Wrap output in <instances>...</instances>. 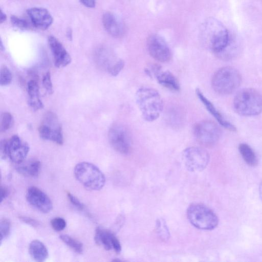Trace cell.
Returning <instances> with one entry per match:
<instances>
[{
	"label": "cell",
	"mask_w": 262,
	"mask_h": 262,
	"mask_svg": "<svg viewBox=\"0 0 262 262\" xmlns=\"http://www.w3.org/2000/svg\"><path fill=\"white\" fill-rule=\"evenodd\" d=\"M200 33L203 40L217 56L227 48L232 38L226 27L212 18L203 24Z\"/></svg>",
	"instance_id": "6da1fadb"
},
{
	"label": "cell",
	"mask_w": 262,
	"mask_h": 262,
	"mask_svg": "<svg viewBox=\"0 0 262 262\" xmlns=\"http://www.w3.org/2000/svg\"><path fill=\"white\" fill-rule=\"evenodd\" d=\"M135 98L144 120L152 122L159 117L164 104L160 94L156 90L150 87H141L137 91Z\"/></svg>",
	"instance_id": "7a4b0ae2"
},
{
	"label": "cell",
	"mask_w": 262,
	"mask_h": 262,
	"mask_svg": "<svg viewBox=\"0 0 262 262\" xmlns=\"http://www.w3.org/2000/svg\"><path fill=\"white\" fill-rule=\"evenodd\" d=\"M233 104L235 112L242 116H256L262 112V95L255 89L245 88L236 93Z\"/></svg>",
	"instance_id": "3957f363"
},
{
	"label": "cell",
	"mask_w": 262,
	"mask_h": 262,
	"mask_svg": "<svg viewBox=\"0 0 262 262\" xmlns=\"http://www.w3.org/2000/svg\"><path fill=\"white\" fill-rule=\"evenodd\" d=\"M242 76L235 68L227 66L219 69L213 75L211 85L219 94L227 95L232 93L241 85Z\"/></svg>",
	"instance_id": "277c9868"
},
{
	"label": "cell",
	"mask_w": 262,
	"mask_h": 262,
	"mask_svg": "<svg viewBox=\"0 0 262 262\" xmlns=\"http://www.w3.org/2000/svg\"><path fill=\"white\" fill-rule=\"evenodd\" d=\"M74 175L76 179L86 188L99 190L105 184L104 174L94 164L88 162H82L76 164L74 168Z\"/></svg>",
	"instance_id": "5b68a950"
},
{
	"label": "cell",
	"mask_w": 262,
	"mask_h": 262,
	"mask_svg": "<svg viewBox=\"0 0 262 262\" xmlns=\"http://www.w3.org/2000/svg\"><path fill=\"white\" fill-rule=\"evenodd\" d=\"M187 215L192 225L202 230H212L219 223L218 217L215 213L203 204L190 205L187 209Z\"/></svg>",
	"instance_id": "8992f818"
},
{
	"label": "cell",
	"mask_w": 262,
	"mask_h": 262,
	"mask_svg": "<svg viewBox=\"0 0 262 262\" xmlns=\"http://www.w3.org/2000/svg\"><path fill=\"white\" fill-rule=\"evenodd\" d=\"M38 133L40 137L45 140L51 141L58 145L63 143L61 125L53 112H48L45 114L38 127Z\"/></svg>",
	"instance_id": "52a82bcc"
},
{
	"label": "cell",
	"mask_w": 262,
	"mask_h": 262,
	"mask_svg": "<svg viewBox=\"0 0 262 262\" xmlns=\"http://www.w3.org/2000/svg\"><path fill=\"white\" fill-rule=\"evenodd\" d=\"M193 134L196 140L201 144L210 146L214 145L219 141L221 130L215 122L204 120L195 124Z\"/></svg>",
	"instance_id": "ba28073f"
},
{
	"label": "cell",
	"mask_w": 262,
	"mask_h": 262,
	"mask_svg": "<svg viewBox=\"0 0 262 262\" xmlns=\"http://www.w3.org/2000/svg\"><path fill=\"white\" fill-rule=\"evenodd\" d=\"M183 161L186 167L190 171L203 170L209 161V155L206 150L199 147L186 148L182 154Z\"/></svg>",
	"instance_id": "9c48e42d"
},
{
	"label": "cell",
	"mask_w": 262,
	"mask_h": 262,
	"mask_svg": "<svg viewBox=\"0 0 262 262\" xmlns=\"http://www.w3.org/2000/svg\"><path fill=\"white\" fill-rule=\"evenodd\" d=\"M108 138L112 147L117 152L127 154L132 147V141L127 129L123 125H112L108 132Z\"/></svg>",
	"instance_id": "30bf717a"
},
{
	"label": "cell",
	"mask_w": 262,
	"mask_h": 262,
	"mask_svg": "<svg viewBox=\"0 0 262 262\" xmlns=\"http://www.w3.org/2000/svg\"><path fill=\"white\" fill-rule=\"evenodd\" d=\"M146 44L149 54L156 60L166 62L170 60V50L165 40L160 36L157 34L150 35Z\"/></svg>",
	"instance_id": "8fae6325"
},
{
	"label": "cell",
	"mask_w": 262,
	"mask_h": 262,
	"mask_svg": "<svg viewBox=\"0 0 262 262\" xmlns=\"http://www.w3.org/2000/svg\"><path fill=\"white\" fill-rule=\"evenodd\" d=\"M6 146L7 157L16 164L24 162L30 150L28 144L16 135L6 140Z\"/></svg>",
	"instance_id": "7c38bea8"
},
{
	"label": "cell",
	"mask_w": 262,
	"mask_h": 262,
	"mask_svg": "<svg viewBox=\"0 0 262 262\" xmlns=\"http://www.w3.org/2000/svg\"><path fill=\"white\" fill-rule=\"evenodd\" d=\"M26 198L32 206L40 212L47 213L52 209L53 204L50 198L35 186H30L28 188Z\"/></svg>",
	"instance_id": "4fadbf2b"
},
{
	"label": "cell",
	"mask_w": 262,
	"mask_h": 262,
	"mask_svg": "<svg viewBox=\"0 0 262 262\" xmlns=\"http://www.w3.org/2000/svg\"><path fill=\"white\" fill-rule=\"evenodd\" d=\"M48 41L55 66L59 68L69 65L72 58L60 41L54 36H49Z\"/></svg>",
	"instance_id": "5bb4252c"
},
{
	"label": "cell",
	"mask_w": 262,
	"mask_h": 262,
	"mask_svg": "<svg viewBox=\"0 0 262 262\" xmlns=\"http://www.w3.org/2000/svg\"><path fill=\"white\" fill-rule=\"evenodd\" d=\"M94 240L97 245L102 246L106 250H114L117 253H119L121 250L118 239L108 230L97 227L95 230Z\"/></svg>",
	"instance_id": "9a60e30c"
},
{
	"label": "cell",
	"mask_w": 262,
	"mask_h": 262,
	"mask_svg": "<svg viewBox=\"0 0 262 262\" xmlns=\"http://www.w3.org/2000/svg\"><path fill=\"white\" fill-rule=\"evenodd\" d=\"M27 13L34 26L40 30L47 29L53 21L50 13L43 8H31L28 9Z\"/></svg>",
	"instance_id": "2e32d148"
},
{
	"label": "cell",
	"mask_w": 262,
	"mask_h": 262,
	"mask_svg": "<svg viewBox=\"0 0 262 262\" xmlns=\"http://www.w3.org/2000/svg\"><path fill=\"white\" fill-rule=\"evenodd\" d=\"M102 23L106 32L114 37H120L125 33L123 22L111 12H107L103 15Z\"/></svg>",
	"instance_id": "e0dca14e"
},
{
	"label": "cell",
	"mask_w": 262,
	"mask_h": 262,
	"mask_svg": "<svg viewBox=\"0 0 262 262\" xmlns=\"http://www.w3.org/2000/svg\"><path fill=\"white\" fill-rule=\"evenodd\" d=\"M158 82L164 87L173 91H179L180 86L176 77L169 71H163L158 65L151 67Z\"/></svg>",
	"instance_id": "ac0fdd59"
},
{
	"label": "cell",
	"mask_w": 262,
	"mask_h": 262,
	"mask_svg": "<svg viewBox=\"0 0 262 262\" xmlns=\"http://www.w3.org/2000/svg\"><path fill=\"white\" fill-rule=\"evenodd\" d=\"M196 94L200 101L204 104L208 111L214 117L216 121L224 127L229 130L235 132L236 128L234 125L225 119L214 105L204 95L199 89L196 90Z\"/></svg>",
	"instance_id": "d6986e66"
},
{
	"label": "cell",
	"mask_w": 262,
	"mask_h": 262,
	"mask_svg": "<svg viewBox=\"0 0 262 262\" xmlns=\"http://www.w3.org/2000/svg\"><path fill=\"white\" fill-rule=\"evenodd\" d=\"M28 104L34 111L42 109L44 105L40 98L39 86L36 79L28 82L27 86Z\"/></svg>",
	"instance_id": "ffe728a7"
},
{
	"label": "cell",
	"mask_w": 262,
	"mask_h": 262,
	"mask_svg": "<svg viewBox=\"0 0 262 262\" xmlns=\"http://www.w3.org/2000/svg\"><path fill=\"white\" fill-rule=\"evenodd\" d=\"M41 168V163L37 160H30L28 162H21L17 164L16 169L20 174L30 177H36L39 173Z\"/></svg>",
	"instance_id": "44dd1931"
},
{
	"label": "cell",
	"mask_w": 262,
	"mask_h": 262,
	"mask_svg": "<svg viewBox=\"0 0 262 262\" xmlns=\"http://www.w3.org/2000/svg\"><path fill=\"white\" fill-rule=\"evenodd\" d=\"M29 252L35 261L42 262L48 257L49 253L45 245L39 240H33L29 244Z\"/></svg>",
	"instance_id": "7402d4cb"
},
{
	"label": "cell",
	"mask_w": 262,
	"mask_h": 262,
	"mask_svg": "<svg viewBox=\"0 0 262 262\" xmlns=\"http://www.w3.org/2000/svg\"><path fill=\"white\" fill-rule=\"evenodd\" d=\"M238 150L245 162L249 166L257 165L258 159L253 149L246 143H241L238 145Z\"/></svg>",
	"instance_id": "603a6c76"
},
{
	"label": "cell",
	"mask_w": 262,
	"mask_h": 262,
	"mask_svg": "<svg viewBox=\"0 0 262 262\" xmlns=\"http://www.w3.org/2000/svg\"><path fill=\"white\" fill-rule=\"evenodd\" d=\"M59 238L65 244L76 253L81 254L83 252V245L79 241L67 234H61L59 236Z\"/></svg>",
	"instance_id": "cb8c5ba5"
},
{
	"label": "cell",
	"mask_w": 262,
	"mask_h": 262,
	"mask_svg": "<svg viewBox=\"0 0 262 262\" xmlns=\"http://www.w3.org/2000/svg\"><path fill=\"white\" fill-rule=\"evenodd\" d=\"M156 231L157 233L163 241H167L170 236L169 232L164 220L159 219L156 222Z\"/></svg>",
	"instance_id": "d4e9b609"
},
{
	"label": "cell",
	"mask_w": 262,
	"mask_h": 262,
	"mask_svg": "<svg viewBox=\"0 0 262 262\" xmlns=\"http://www.w3.org/2000/svg\"><path fill=\"white\" fill-rule=\"evenodd\" d=\"M14 124L13 116L9 112H4L1 114L0 129L1 132H5L11 128Z\"/></svg>",
	"instance_id": "484cf974"
},
{
	"label": "cell",
	"mask_w": 262,
	"mask_h": 262,
	"mask_svg": "<svg viewBox=\"0 0 262 262\" xmlns=\"http://www.w3.org/2000/svg\"><path fill=\"white\" fill-rule=\"evenodd\" d=\"M12 79V75L10 69L6 66L1 67L0 71V84L7 86L10 84Z\"/></svg>",
	"instance_id": "4316f807"
},
{
	"label": "cell",
	"mask_w": 262,
	"mask_h": 262,
	"mask_svg": "<svg viewBox=\"0 0 262 262\" xmlns=\"http://www.w3.org/2000/svg\"><path fill=\"white\" fill-rule=\"evenodd\" d=\"M10 21L15 28L21 30H27L31 28V25L26 19L15 15H11Z\"/></svg>",
	"instance_id": "83f0119b"
},
{
	"label": "cell",
	"mask_w": 262,
	"mask_h": 262,
	"mask_svg": "<svg viewBox=\"0 0 262 262\" xmlns=\"http://www.w3.org/2000/svg\"><path fill=\"white\" fill-rule=\"evenodd\" d=\"M11 224L10 221L6 218H3L0 222L1 242L6 239L10 232Z\"/></svg>",
	"instance_id": "f1b7e54d"
},
{
	"label": "cell",
	"mask_w": 262,
	"mask_h": 262,
	"mask_svg": "<svg viewBox=\"0 0 262 262\" xmlns=\"http://www.w3.org/2000/svg\"><path fill=\"white\" fill-rule=\"evenodd\" d=\"M50 223L52 228L56 231L63 230L67 226L66 220L60 217H56L52 219Z\"/></svg>",
	"instance_id": "f546056e"
},
{
	"label": "cell",
	"mask_w": 262,
	"mask_h": 262,
	"mask_svg": "<svg viewBox=\"0 0 262 262\" xmlns=\"http://www.w3.org/2000/svg\"><path fill=\"white\" fill-rule=\"evenodd\" d=\"M42 83L43 88L50 95L53 94V88L51 80V75L50 72H47L43 76Z\"/></svg>",
	"instance_id": "4dcf8cb0"
},
{
	"label": "cell",
	"mask_w": 262,
	"mask_h": 262,
	"mask_svg": "<svg viewBox=\"0 0 262 262\" xmlns=\"http://www.w3.org/2000/svg\"><path fill=\"white\" fill-rule=\"evenodd\" d=\"M124 67V62L123 60L120 59L111 68L108 72L112 76H116L122 70Z\"/></svg>",
	"instance_id": "1f68e13d"
},
{
	"label": "cell",
	"mask_w": 262,
	"mask_h": 262,
	"mask_svg": "<svg viewBox=\"0 0 262 262\" xmlns=\"http://www.w3.org/2000/svg\"><path fill=\"white\" fill-rule=\"evenodd\" d=\"M67 194L69 201L73 205L80 210H82L84 209V205L76 196L70 192H67Z\"/></svg>",
	"instance_id": "d6a6232c"
},
{
	"label": "cell",
	"mask_w": 262,
	"mask_h": 262,
	"mask_svg": "<svg viewBox=\"0 0 262 262\" xmlns=\"http://www.w3.org/2000/svg\"><path fill=\"white\" fill-rule=\"evenodd\" d=\"M19 218L23 222L33 227H37L39 225V223L37 221L30 217L20 216Z\"/></svg>",
	"instance_id": "836d02e7"
},
{
	"label": "cell",
	"mask_w": 262,
	"mask_h": 262,
	"mask_svg": "<svg viewBox=\"0 0 262 262\" xmlns=\"http://www.w3.org/2000/svg\"><path fill=\"white\" fill-rule=\"evenodd\" d=\"M6 140H2L1 142L0 145V152H1V157L3 159H6L7 157V151H6Z\"/></svg>",
	"instance_id": "e575fe53"
},
{
	"label": "cell",
	"mask_w": 262,
	"mask_h": 262,
	"mask_svg": "<svg viewBox=\"0 0 262 262\" xmlns=\"http://www.w3.org/2000/svg\"><path fill=\"white\" fill-rule=\"evenodd\" d=\"M80 1L82 5L88 8H94L96 5L95 0H80Z\"/></svg>",
	"instance_id": "d590c367"
},
{
	"label": "cell",
	"mask_w": 262,
	"mask_h": 262,
	"mask_svg": "<svg viewBox=\"0 0 262 262\" xmlns=\"http://www.w3.org/2000/svg\"><path fill=\"white\" fill-rule=\"evenodd\" d=\"M8 195V190L7 188L3 186L1 187V203H2L4 200H5Z\"/></svg>",
	"instance_id": "8d00e7d4"
},
{
	"label": "cell",
	"mask_w": 262,
	"mask_h": 262,
	"mask_svg": "<svg viewBox=\"0 0 262 262\" xmlns=\"http://www.w3.org/2000/svg\"><path fill=\"white\" fill-rule=\"evenodd\" d=\"M7 19V15L5 14V12H3V11L1 9V18H0V22L1 24L5 22Z\"/></svg>",
	"instance_id": "74e56055"
},
{
	"label": "cell",
	"mask_w": 262,
	"mask_h": 262,
	"mask_svg": "<svg viewBox=\"0 0 262 262\" xmlns=\"http://www.w3.org/2000/svg\"><path fill=\"white\" fill-rule=\"evenodd\" d=\"M67 36L68 39L70 40L72 39V31L71 29H69L67 32Z\"/></svg>",
	"instance_id": "f35d334b"
},
{
	"label": "cell",
	"mask_w": 262,
	"mask_h": 262,
	"mask_svg": "<svg viewBox=\"0 0 262 262\" xmlns=\"http://www.w3.org/2000/svg\"><path fill=\"white\" fill-rule=\"evenodd\" d=\"M259 193L260 198L261 200H262V183L259 185Z\"/></svg>",
	"instance_id": "ab89813d"
},
{
	"label": "cell",
	"mask_w": 262,
	"mask_h": 262,
	"mask_svg": "<svg viewBox=\"0 0 262 262\" xmlns=\"http://www.w3.org/2000/svg\"><path fill=\"white\" fill-rule=\"evenodd\" d=\"M0 49H1V51H4L5 50V47H4V46L3 45L2 40H1V43H0Z\"/></svg>",
	"instance_id": "60d3db41"
}]
</instances>
